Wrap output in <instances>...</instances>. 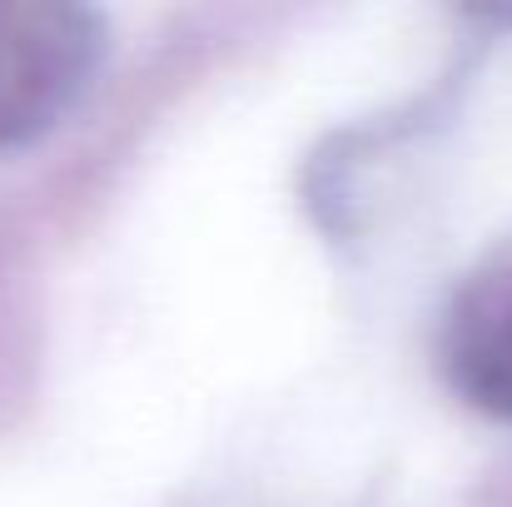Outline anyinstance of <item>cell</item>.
Masks as SVG:
<instances>
[{"label": "cell", "mask_w": 512, "mask_h": 507, "mask_svg": "<svg viewBox=\"0 0 512 507\" xmlns=\"http://www.w3.org/2000/svg\"><path fill=\"white\" fill-rule=\"evenodd\" d=\"M105 30L80 5H0V145L60 125L90 90Z\"/></svg>", "instance_id": "cell-1"}, {"label": "cell", "mask_w": 512, "mask_h": 507, "mask_svg": "<svg viewBox=\"0 0 512 507\" xmlns=\"http://www.w3.org/2000/svg\"><path fill=\"white\" fill-rule=\"evenodd\" d=\"M443 368L473 408L512 423V244L458 284L443 319Z\"/></svg>", "instance_id": "cell-2"}]
</instances>
